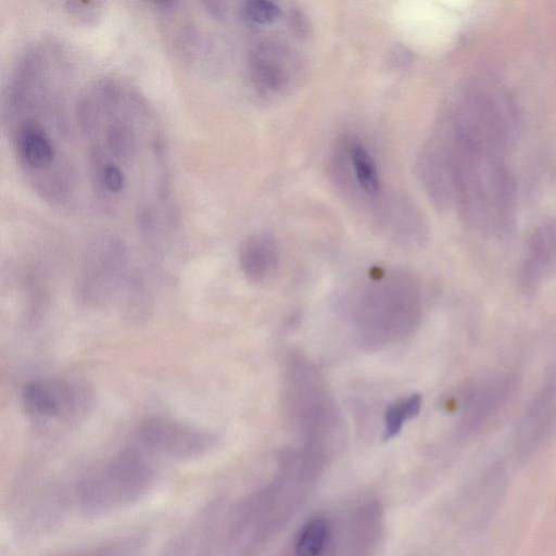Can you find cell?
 I'll return each instance as SVG.
<instances>
[{"instance_id": "cell-1", "label": "cell", "mask_w": 556, "mask_h": 556, "mask_svg": "<svg viewBox=\"0 0 556 556\" xmlns=\"http://www.w3.org/2000/svg\"><path fill=\"white\" fill-rule=\"evenodd\" d=\"M62 59L31 48L18 59L7 88L4 118L16 162L46 201L64 205L75 192Z\"/></svg>"}, {"instance_id": "cell-2", "label": "cell", "mask_w": 556, "mask_h": 556, "mask_svg": "<svg viewBox=\"0 0 556 556\" xmlns=\"http://www.w3.org/2000/svg\"><path fill=\"white\" fill-rule=\"evenodd\" d=\"M75 119L87 157L118 167L140 200L168 192L163 140L141 94L117 79H99L78 97Z\"/></svg>"}, {"instance_id": "cell-3", "label": "cell", "mask_w": 556, "mask_h": 556, "mask_svg": "<svg viewBox=\"0 0 556 556\" xmlns=\"http://www.w3.org/2000/svg\"><path fill=\"white\" fill-rule=\"evenodd\" d=\"M421 294L401 269L374 267L348 294L344 312L354 340L366 350L394 345L412 336L421 318Z\"/></svg>"}, {"instance_id": "cell-4", "label": "cell", "mask_w": 556, "mask_h": 556, "mask_svg": "<svg viewBox=\"0 0 556 556\" xmlns=\"http://www.w3.org/2000/svg\"><path fill=\"white\" fill-rule=\"evenodd\" d=\"M457 139L456 175L466 218L483 232L505 231L515 193L505 162L507 146L459 130Z\"/></svg>"}, {"instance_id": "cell-5", "label": "cell", "mask_w": 556, "mask_h": 556, "mask_svg": "<svg viewBox=\"0 0 556 556\" xmlns=\"http://www.w3.org/2000/svg\"><path fill=\"white\" fill-rule=\"evenodd\" d=\"M154 460L136 444L125 446L76 483L74 503L77 509L88 516H98L140 502L155 484Z\"/></svg>"}, {"instance_id": "cell-6", "label": "cell", "mask_w": 556, "mask_h": 556, "mask_svg": "<svg viewBox=\"0 0 556 556\" xmlns=\"http://www.w3.org/2000/svg\"><path fill=\"white\" fill-rule=\"evenodd\" d=\"M282 409L288 422L313 441L343 431L341 410L317 367L301 353L287 355L282 369Z\"/></svg>"}, {"instance_id": "cell-7", "label": "cell", "mask_w": 556, "mask_h": 556, "mask_svg": "<svg viewBox=\"0 0 556 556\" xmlns=\"http://www.w3.org/2000/svg\"><path fill=\"white\" fill-rule=\"evenodd\" d=\"M22 402L39 430L55 433L70 429L84 418L91 396L80 383L60 378H39L24 386Z\"/></svg>"}, {"instance_id": "cell-8", "label": "cell", "mask_w": 556, "mask_h": 556, "mask_svg": "<svg viewBox=\"0 0 556 556\" xmlns=\"http://www.w3.org/2000/svg\"><path fill=\"white\" fill-rule=\"evenodd\" d=\"M128 253L124 242L112 235L97 237L87 248L76 280L77 300L87 307L110 302L127 281Z\"/></svg>"}, {"instance_id": "cell-9", "label": "cell", "mask_w": 556, "mask_h": 556, "mask_svg": "<svg viewBox=\"0 0 556 556\" xmlns=\"http://www.w3.org/2000/svg\"><path fill=\"white\" fill-rule=\"evenodd\" d=\"M215 443L216 435L207 430L153 416L138 425L134 444L155 460H190L205 455Z\"/></svg>"}, {"instance_id": "cell-10", "label": "cell", "mask_w": 556, "mask_h": 556, "mask_svg": "<svg viewBox=\"0 0 556 556\" xmlns=\"http://www.w3.org/2000/svg\"><path fill=\"white\" fill-rule=\"evenodd\" d=\"M280 261L276 240L267 233L247 238L239 250V263L245 278L253 283L269 280L278 270Z\"/></svg>"}, {"instance_id": "cell-11", "label": "cell", "mask_w": 556, "mask_h": 556, "mask_svg": "<svg viewBox=\"0 0 556 556\" xmlns=\"http://www.w3.org/2000/svg\"><path fill=\"white\" fill-rule=\"evenodd\" d=\"M506 475L501 467L486 469L473 483L469 501L475 527H484L494 516L506 490Z\"/></svg>"}, {"instance_id": "cell-12", "label": "cell", "mask_w": 556, "mask_h": 556, "mask_svg": "<svg viewBox=\"0 0 556 556\" xmlns=\"http://www.w3.org/2000/svg\"><path fill=\"white\" fill-rule=\"evenodd\" d=\"M213 535L212 517L203 513L167 544L162 556H212Z\"/></svg>"}, {"instance_id": "cell-13", "label": "cell", "mask_w": 556, "mask_h": 556, "mask_svg": "<svg viewBox=\"0 0 556 556\" xmlns=\"http://www.w3.org/2000/svg\"><path fill=\"white\" fill-rule=\"evenodd\" d=\"M506 393L503 381L476 386L470 389L464 400V422L468 429L478 428L498 404Z\"/></svg>"}, {"instance_id": "cell-14", "label": "cell", "mask_w": 556, "mask_h": 556, "mask_svg": "<svg viewBox=\"0 0 556 556\" xmlns=\"http://www.w3.org/2000/svg\"><path fill=\"white\" fill-rule=\"evenodd\" d=\"M281 54L268 46L256 48L250 58L251 71L257 85L267 89L282 86L287 78Z\"/></svg>"}, {"instance_id": "cell-15", "label": "cell", "mask_w": 556, "mask_h": 556, "mask_svg": "<svg viewBox=\"0 0 556 556\" xmlns=\"http://www.w3.org/2000/svg\"><path fill=\"white\" fill-rule=\"evenodd\" d=\"M329 522L320 516L308 519L295 542L296 556H320L329 538Z\"/></svg>"}, {"instance_id": "cell-16", "label": "cell", "mask_w": 556, "mask_h": 556, "mask_svg": "<svg viewBox=\"0 0 556 556\" xmlns=\"http://www.w3.org/2000/svg\"><path fill=\"white\" fill-rule=\"evenodd\" d=\"M420 407L421 396L417 393L391 403L384 412L383 439L390 440L397 435L404 424L419 414Z\"/></svg>"}, {"instance_id": "cell-17", "label": "cell", "mask_w": 556, "mask_h": 556, "mask_svg": "<svg viewBox=\"0 0 556 556\" xmlns=\"http://www.w3.org/2000/svg\"><path fill=\"white\" fill-rule=\"evenodd\" d=\"M351 159L358 185L366 193L377 194L380 190V181L376 164L370 154L362 144L356 143L351 149Z\"/></svg>"}, {"instance_id": "cell-18", "label": "cell", "mask_w": 556, "mask_h": 556, "mask_svg": "<svg viewBox=\"0 0 556 556\" xmlns=\"http://www.w3.org/2000/svg\"><path fill=\"white\" fill-rule=\"evenodd\" d=\"M242 13L250 22L258 25H267L276 22L280 16V8L265 0H253L244 3Z\"/></svg>"}, {"instance_id": "cell-19", "label": "cell", "mask_w": 556, "mask_h": 556, "mask_svg": "<svg viewBox=\"0 0 556 556\" xmlns=\"http://www.w3.org/2000/svg\"><path fill=\"white\" fill-rule=\"evenodd\" d=\"M100 5L99 2H68L66 10L71 15L88 22L100 15Z\"/></svg>"}]
</instances>
